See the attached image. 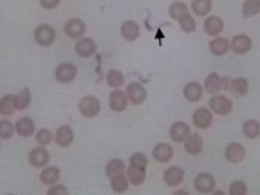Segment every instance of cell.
Returning a JSON list of instances; mask_svg holds the SVG:
<instances>
[{
  "label": "cell",
  "mask_w": 260,
  "mask_h": 195,
  "mask_svg": "<svg viewBox=\"0 0 260 195\" xmlns=\"http://www.w3.org/2000/svg\"><path fill=\"white\" fill-rule=\"evenodd\" d=\"M34 40L38 46L41 47H49L52 46L55 41H56V30L53 26L47 24V23H43L40 24L35 32H34Z\"/></svg>",
  "instance_id": "obj_1"
},
{
  "label": "cell",
  "mask_w": 260,
  "mask_h": 195,
  "mask_svg": "<svg viewBox=\"0 0 260 195\" xmlns=\"http://www.w3.org/2000/svg\"><path fill=\"white\" fill-rule=\"evenodd\" d=\"M102 111V103L95 95H85L79 102V112L85 118H95Z\"/></svg>",
  "instance_id": "obj_2"
},
{
  "label": "cell",
  "mask_w": 260,
  "mask_h": 195,
  "mask_svg": "<svg viewBox=\"0 0 260 195\" xmlns=\"http://www.w3.org/2000/svg\"><path fill=\"white\" fill-rule=\"evenodd\" d=\"M209 109L221 117L229 115L233 111V102L227 97V95H212V99L209 100Z\"/></svg>",
  "instance_id": "obj_3"
},
{
  "label": "cell",
  "mask_w": 260,
  "mask_h": 195,
  "mask_svg": "<svg viewBox=\"0 0 260 195\" xmlns=\"http://www.w3.org/2000/svg\"><path fill=\"white\" fill-rule=\"evenodd\" d=\"M126 95L129 99L130 105L133 106H139L147 100V89L142 83L139 82H130L129 85L126 86Z\"/></svg>",
  "instance_id": "obj_4"
},
{
  "label": "cell",
  "mask_w": 260,
  "mask_h": 195,
  "mask_svg": "<svg viewBox=\"0 0 260 195\" xmlns=\"http://www.w3.org/2000/svg\"><path fill=\"white\" fill-rule=\"evenodd\" d=\"M213 123V112L207 108H197L192 114V124L198 130L209 129Z\"/></svg>",
  "instance_id": "obj_5"
},
{
  "label": "cell",
  "mask_w": 260,
  "mask_h": 195,
  "mask_svg": "<svg viewBox=\"0 0 260 195\" xmlns=\"http://www.w3.org/2000/svg\"><path fill=\"white\" fill-rule=\"evenodd\" d=\"M216 182L215 177L209 173H200L194 180V188L197 189V192L203 195L212 194L215 191Z\"/></svg>",
  "instance_id": "obj_6"
},
{
  "label": "cell",
  "mask_w": 260,
  "mask_h": 195,
  "mask_svg": "<svg viewBox=\"0 0 260 195\" xmlns=\"http://www.w3.org/2000/svg\"><path fill=\"white\" fill-rule=\"evenodd\" d=\"M77 76V67L71 62H62L55 70V79L59 83H71Z\"/></svg>",
  "instance_id": "obj_7"
},
{
  "label": "cell",
  "mask_w": 260,
  "mask_h": 195,
  "mask_svg": "<svg viewBox=\"0 0 260 195\" xmlns=\"http://www.w3.org/2000/svg\"><path fill=\"white\" fill-rule=\"evenodd\" d=\"M253 41L247 34H238L230 41V50H233L236 55H245L251 50Z\"/></svg>",
  "instance_id": "obj_8"
},
{
  "label": "cell",
  "mask_w": 260,
  "mask_h": 195,
  "mask_svg": "<svg viewBox=\"0 0 260 195\" xmlns=\"http://www.w3.org/2000/svg\"><path fill=\"white\" fill-rule=\"evenodd\" d=\"M74 50H76L77 56H80V58H91L97 52V43L92 38L82 37V38L77 40V43L74 46Z\"/></svg>",
  "instance_id": "obj_9"
},
{
  "label": "cell",
  "mask_w": 260,
  "mask_h": 195,
  "mask_svg": "<svg viewBox=\"0 0 260 195\" xmlns=\"http://www.w3.org/2000/svg\"><path fill=\"white\" fill-rule=\"evenodd\" d=\"M64 32L70 38H82L86 32V24L82 18H70L64 24Z\"/></svg>",
  "instance_id": "obj_10"
},
{
  "label": "cell",
  "mask_w": 260,
  "mask_h": 195,
  "mask_svg": "<svg viewBox=\"0 0 260 195\" xmlns=\"http://www.w3.org/2000/svg\"><path fill=\"white\" fill-rule=\"evenodd\" d=\"M129 106V99L126 95L124 91L121 89H114L111 94H109V108L114 111V112H124Z\"/></svg>",
  "instance_id": "obj_11"
},
{
  "label": "cell",
  "mask_w": 260,
  "mask_h": 195,
  "mask_svg": "<svg viewBox=\"0 0 260 195\" xmlns=\"http://www.w3.org/2000/svg\"><path fill=\"white\" fill-rule=\"evenodd\" d=\"M245 153H247L245 151V147L242 144H239V142H230V144H227L225 151H224L225 159L230 164H241L244 160V157H245Z\"/></svg>",
  "instance_id": "obj_12"
},
{
  "label": "cell",
  "mask_w": 260,
  "mask_h": 195,
  "mask_svg": "<svg viewBox=\"0 0 260 195\" xmlns=\"http://www.w3.org/2000/svg\"><path fill=\"white\" fill-rule=\"evenodd\" d=\"M120 34H121L123 40H126L127 43H133L141 35V26L135 20H126L120 27Z\"/></svg>",
  "instance_id": "obj_13"
},
{
  "label": "cell",
  "mask_w": 260,
  "mask_h": 195,
  "mask_svg": "<svg viewBox=\"0 0 260 195\" xmlns=\"http://www.w3.org/2000/svg\"><path fill=\"white\" fill-rule=\"evenodd\" d=\"M203 27H204V32L209 35V37H219L221 32L224 30V21L221 17L218 15H209L204 23H203Z\"/></svg>",
  "instance_id": "obj_14"
},
{
  "label": "cell",
  "mask_w": 260,
  "mask_h": 195,
  "mask_svg": "<svg viewBox=\"0 0 260 195\" xmlns=\"http://www.w3.org/2000/svg\"><path fill=\"white\" fill-rule=\"evenodd\" d=\"M50 160V153L44 147H35L29 153V164L35 168H43L49 164Z\"/></svg>",
  "instance_id": "obj_15"
},
{
  "label": "cell",
  "mask_w": 260,
  "mask_h": 195,
  "mask_svg": "<svg viewBox=\"0 0 260 195\" xmlns=\"http://www.w3.org/2000/svg\"><path fill=\"white\" fill-rule=\"evenodd\" d=\"M185 151L191 156H198L203 148H204V141L200 133H191L185 141H183Z\"/></svg>",
  "instance_id": "obj_16"
},
{
  "label": "cell",
  "mask_w": 260,
  "mask_h": 195,
  "mask_svg": "<svg viewBox=\"0 0 260 195\" xmlns=\"http://www.w3.org/2000/svg\"><path fill=\"white\" fill-rule=\"evenodd\" d=\"M183 179H185V171L179 165H173V167L167 168L164 173V182L171 188L179 186L183 182Z\"/></svg>",
  "instance_id": "obj_17"
},
{
  "label": "cell",
  "mask_w": 260,
  "mask_h": 195,
  "mask_svg": "<svg viewBox=\"0 0 260 195\" xmlns=\"http://www.w3.org/2000/svg\"><path fill=\"white\" fill-rule=\"evenodd\" d=\"M191 127L188 123L185 121H176L171 124L170 127V138L174 141V142H183L189 135H191Z\"/></svg>",
  "instance_id": "obj_18"
},
{
  "label": "cell",
  "mask_w": 260,
  "mask_h": 195,
  "mask_svg": "<svg viewBox=\"0 0 260 195\" xmlns=\"http://www.w3.org/2000/svg\"><path fill=\"white\" fill-rule=\"evenodd\" d=\"M174 156V148L168 142H160L153 148V157L159 164H167L173 159Z\"/></svg>",
  "instance_id": "obj_19"
},
{
  "label": "cell",
  "mask_w": 260,
  "mask_h": 195,
  "mask_svg": "<svg viewBox=\"0 0 260 195\" xmlns=\"http://www.w3.org/2000/svg\"><path fill=\"white\" fill-rule=\"evenodd\" d=\"M203 92H204V88H203V85L200 82H189L183 88V95L191 103L200 102L203 99Z\"/></svg>",
  "instance_id": "obj_20"
},
{
  "label": "cell",
  "mask_w": 260,
  "mask_h": 195,
  "mask_svg": "<svg viewBox=\"0 0 260 195\" xmlns=\"http://www.w3.org/2000/svg\"><path fill=\"white\" fill-rule=\"evenodd\" d=\"M209 50L213 56H224L230 50V43L224 37H215L209 43Z\"/></svg>",
  "instance_id": "obj_21"
},
{
  "label": "cell",
  "mask_w": 260,
  "mask_h": 195,
  "mask_svg": "<svg viewBox=\"0 0 260 195\" xmlns=\"http://www.w3.org/2000/svg\"><path fill=\"white\" fill-rule=\"evenodd\" d=\"M204 91H207L212 95H216L219 91H222V85H221V76L218 73H210L206 76L204 79V85H203Z\"/></svg>",
  "instance_id": "obj_22"
},
{
  "label": "cell",
  "mask_w": 260,
  "mask_h": 195,
  "mask_svg": "<svg viewBox=\"0 0 260 195\" xmlns=\"http://www.w3.org/2000/svg\"><path fill=\"white\" fill-rule=\"evenodd\" d=\"M55 141L59 147H70L74 141V132L70 126H61L59 129L56 130V135H55Z\"/></svg>",
  "instance_id": "obj_23"
},
{
  "label": "cell",
  "mask_w": 260,
  "mask_h": 195,
  "mask_svg": "<svg viewBox=\"0 0 260 195\" xmlns=\"http://www.w3.org/2000/svg\"><path fill=\"white\" fill-rule=\"evenodd\" d=\"M59 179H61V170L58 167H47L40 174V180L44 185H49V186L56 185L59 182Z\"/></svg>",
  "instance_id": "obj_24"
},
{
  "label": "cell",
  "mask_w": 260,
  "mask_h": 195,
  "mask_svg": "<svg viewBox=\"0 0 260 195\" xmlns=\"http://www.w3.org/2000/svg\"><path fill=\"white\" fill-rule=\"evenodd\" d=\"M14 127H15V132H17L20 136H23V138H29V136H32V135L35 133V123H34V120L29 118V117L20 118V120L15 123Z\"/></svg>",
  "instance_id": "obj_25"
},
{
  "label": "cell",
  "mask_w": 260,
  "mask_h": 195,
  "mask_svg": "<svg viewBox=\"0 0 260 195\" xmlns=\"http://www.w3.org/2000/svg\"><path fill=\"white\" fill-rule=\"evenodd\" d=\"M17 111V100L15 94H5L0 99V114L3 117H9Z\"/></svg>",
  "instance_id": "obj_26"
},
{
  "label": "cell",
  "mask_w": 260,
  "mask_h": 195,
  "mask_svg": "<svg viewBox=\"0 0 260 195\" xmlns=\"http://www.w3.org/2000/svg\"><path fill=\"white\" fill-rule=\"evenodd\" d=\"M230 91H232L233 95H236V97H244V95H247L248 91H250V82H248L245 77H235V79H232Z\"/></svg>",
  "instance_id": "obj_27"
},
{
  "label": "cell",
  "mask_w": 260,
  "mask_h": 195,
  "mask_svg": "<svg viewBox=\"0 0 260 195\" xmlns=\"http://www.w3.org/2000/svg\"><path fill=\"white\" fill-rule=\"evenodd\" d=\"M126 173V165L121 159H111L106 164V177L111 180L114 177H118Z\"/></svg>",
  "instance_id": "obj_28"
},
{
  "label": "cell",
  "mask_w": 260,
  "mask_h": 195,
  "mask_svg": "<svg viewBox=\"0 0 260 195\" xmlns=\"http://www.w3.org/2000/svg\"><path fill=\"white\" fill-rule=\"evenodd\" d=\"M126 82V77L123 74V71L117 70V68H112L106 73V83L108 86L114 88V89H120V86H123Z\"/></svg>",
  "instance_id": "obj_29"
},
{
  "label": "cell",
  "mask_w": 260,
  "mask_h": 195,
  "mask_svg": "<svg viewBox=\"0 0 260 195\" xmlns=\"http://www.w3.org/2000/svg\"><path fill=\"white\" fill-rule=\"evenodd\" d=\"M126 176H127V179H129L130 185H133V186H139V185H142L144 182H145V177H147V173H145V170H142V168H136V167H130L126 170Z\"/></svg>",
  "instance_id": "obj_30"
},
{
  "label": "cell",
  "mask_w": 260,
  "mask_h": 195,
  "mask_svg": "<svg viewBox=\"0 0 260 195\" xmlns=\"http://www.w3.org/2000/svg\"><path fill=\"white\" fill-rule=\"evenodd\" d=\"M168 14L173 20L179 21L182 17H185L186 14H189V8L185 2H173L170 5V9H168Z\"/></svg>",
  "instance_id": "obj_31"
},
{
  "label": "cell",
  "mask_w": 260,
  "mask_h": 195,
  "mask_svg": "<svg viewBox=\"0 0 260 195\" xmlns=\"http://www.w3.org/2000/svg\"><path fill=\"white\" fill-rule=\"evenodd\" d=\"M212 0H192L191 3V9L197 17H206L210 14L212 11Z\"/></svg>",
  "instance_id": "obj_32"
},
{
  "label": "cell",
  "mask_w": 260,
  "mask_h": 195,
  "mask_svg": "<svg viewBox=\"0 0 260 195\" xmlns=\"http://www.w3.org/2000/svg\"><path fill=\"white\" fill-rule=\"evenodd\" d=\"M242 133L248 139H256L260 136V121L257 120H247L242 124Z\"/></svg>",
  "instance_id": "obj_33"
},
{
  "label": "cell",
  "mask_w": 260,
  "mask_h": 195,
  "mask_svg": "<svg viewBox=\"0 0 260 195\" xmlns=\"http://www.w3.org/2000/svg\"><path fill=\"white\" fill-rule=\"evenodd\" d=\"M129 186L130 182L129 179H127V176H126V173L121 174V176H118V177L111 179V188H112V191L117 192V194H124V192L129 189Z\"/></svg>",
  "instance_id": "obj_34"
},
{
  "label": "cell",
  "mask_w": 260,
  "mask_h": 195,
  "mask_svg": "<svg viewBox=\"0 0 260 195\" xmlns=\"http://www.w3.org/2000/svg\"><path fill=\"white\" fill-rule=\"evenodd\" d=\"M15 100H17V109L18 111H24L30 102H32V92L27 86H24L18 94H15Z\"/></svg>",
  "instance_id": "obj_35"
},
{
  "label": "cell",
  "mask_w": 260,
  "mask_h": 195,
  "mask_svg": "<svg viewBox=\"0 0 260 195\" xmlns=\"http://www.w3.org/2000/svg\"><path fill=\"white\" fill-rule=\"evenodd\" d=\"M242 14L245 18H253L260 14V0H245L242 5Z\"/></svg>",
  "instance_id": "obj_36"
},
{
  "label": "cell",
  "mask_w": 260,
  "mask_h": 195,
  "mask_svg": "<svg viewBox=\"0 0 260 195\" xmlns=\"http://www.w3.org/2000/svg\"><path fill=\"white\" fill-rule=\"evenodd\" d=\"M179 26L185 34H194L197 30V21L191 14H186L185 17H182L179 20Z\"/></svg>",
  "instance_id": "obj_37"
},
{
  "label": "cell",
  "mask_w": 260,
  "mask_h": 195,
  "mask_svg": "<svg viewBox=\"0 0 260 195\" xmlns=\"http://www.w3.org/2000/svg\"><path fill=\"white\" fill-rule=\"evenodd\" d=\"M130 167H136V168H142L145 170L147 165H148V159L144 153H133L129 159Z\"/></svg>",
  "instance_id": "obj_38"
},
{
  "label": "cell",
  "mask_w": 260,
  "mask_h": 195,
  "mask_svg": "<svg viewBox=\"0 0 260 195\" xmlns=\"http://www.w3.org/2000/svg\"><path fill=\"white\" fill-rule=\"evenodd\" d=\"M248 194V186L244 180H235L230 188H229V195H247Z\"/></svg>",
  "instance_id": "obj_39"
},
{
  "label": "cell",
  "mask_w": 260,
  "mask_h": 195,
  "mask_svg": "<svg viewBox=\"0 0 260 195\" xmlns=\"http://www.w3.org/2000/svg\"><path fill=\"white\" fill-rule=\"evenodd\" d=\"M14 124L9 120H0V139H11L14 135Z\"/></svg>",
  "instance_id": "obj_40"
},
{
  "label": "cell",
  "mask_w": 260,
  "mask_h": 195,
  "mask_svg": "<svg viewBox=\"0 0 260 195\" xmlns=\"http://www.w3.org/2000/svg\"><path fill=\"white\" fill-rule=\"evenodd\" d=\"M35 138H37V142H38L40 145H44V147H46V145H49V144L52 142L53 133L49 129H41L37 132Z\"/></svg>",
  "instance_id": "obj_41"
},
{
  "label": "cell",
  "mask_w": 260,
  "mask_h": 195,
  "mask_svg": "<svg viewBox=\"0 0 260 195\" xmlns=\"http://www.w3.org/2000/svg\"><path fill=\"white\" fill-rule=\"evenodd\" d=\"M47 195H70V192H68V188L64 185H53L47 191Z\"/></svg>",
  "instance_id": "obj_42"
},
{
  "label": "cell",
  "mask_w": 260,
  "mask_h": 195,
  "mask_svg": "<svg viewBox=\"0 0 260 195\" xmlns=\"http://www.w3.org/2000/svg\"><path fill=\"white\" fill-rule=\"evenodd\" d=\"M40 3L44 9H55L61 3V0H40Z\"/></svg>",
  "instance_id": "obj_43"
},
{
  "label": "cell",
  "mask_w": 260,
  "mask_h": 195,
  "mask_svg": "<svg viewBox=\"0 0 260 195\" xmlns=\"http://www.w3.org/2000/svg\"><path fill=\"white\" fill-rule=\"evenodd\" d=\"M230 83H232V79H230L229 76H224V77H221L222 91H230Z\"/></svg>",
  "instance_id": "obj_44"
},
{
  "label": "cell",
  "mask_w": 260,
  "mask_h": 195,
  "mask_svg": "<svg viewBox=\"0 0 260 195\" xmlns=\"http://www.w3.org/2000/svg\"><path fill=\"white\" fill-rule=\"evenodd\" d=\"M173 195H189V194H188L185 189H179V191H176V192H174Z\"/></svg>",
  "instance_id": "obj_45"
},
{
  "label": "cell",
  "mask_w": 260,
  "mask_h": 195,
  "mask_svg": "<svg viewBox=\"0 0 260 195\" xmlns=\"http://www.w3.org/2000/svg\"><path fill=\"white\" fill-rule=\"evenodd\" d=\"M212 195H227V194H225L224 191H216V189H215V191L212 192Z\"/></svg>",
  "instance_id": "obj_46"
},
{
  "label": "cell",
  "mask_w": 260,
  "mask_h": 195,
  "mask_svg": "<svg viewBox=\"0 0 260 195\" xmlns=\"http://www.w3.org/2000/svg\"><path fill=\"white\" fill-rule=\"evenodd\" d=\"M8 195H14V194H8Z\"/></svg>",
  "instance_id": "obj_47"
}]
</instances>
